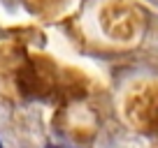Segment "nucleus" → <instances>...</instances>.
Listing matches in <instances>:
<instances>
[{
	"label": "nucleus",
	"instance_id": "obj_1",
	"mask_svg": "<svg viewBox=\"0 0 158 148\" xmlns=\"http://www.w3.org/2000/svg\"><path fill=\"white\" fill-rule=\"evenodd\" d=\"M0 148H2V141H0Z\"/></svg>",
	"mask_w": 158,
	"mask_h": 148
},
{
	"label": "nucleus",
	"instance_id": "obj_2",
	"mask_svg": "<svg viewBox=\"0 0 158 148\" xmlns=\"http://www.w3.org/2000/svg\"><path fill=\"white\" fill-rule=\"evenodd\" d=\"M47 148H54V146H47Z\"/></svg>",
	"mask_w": 158,
	"mask_h": 148
}]
</instances>
